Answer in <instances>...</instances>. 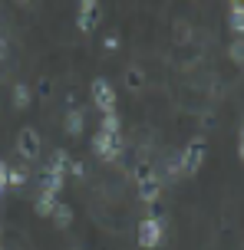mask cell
I'll return each mask as SVG.
<instances>
[{
  "instance_id": "6da1fadb",
  "label": "cell",
  "mask_w": 244,
  "mask_h": 250,
  "mask_svg": "<svg viewBox=\"0 0 244 250\" xmlns=\"http://www.w3.org/2000/svg\"><path fill=\"white\" fill-rule=\"evenodd\" d=\"M135 194H139V201H145V204H152V201H158V194H162V175L155 171L149 162H139L135 165Z\"/></svg>"
},
{
  "instance_id": "7a4b0ae2",
  "label": "cell",
  "mask_w": 244,
  "mask_h": 250,
  "mask_svg": "<svg viewBox=\"0 0 244 250\" xmlns=\"http://www.w3.org/2000/svg\"><path fill=\"white\" fill-rule=\"evenodd\" d=\"M205 158H208V142H205L201 135L192 138V142H188V145L178 151L181 175H198V171H201V165H205Z\"/></svg>"
},
{
  "instance_id": "3957f363",
  "label": "cell",
  "mask_w": 244,
  "mask_h": 250,
  "mask_svg": "<svg viewBox=\"0 0 244 250\" xmlns=\"http://www.w3.org/2000/svg\"><path fill=\"white\" fill-rule=\"evenodd\" d=\"M162 240H165V221L162 217H142L139 230H135V244L145 250H155L162 247Z\"/></svg>"
},
{
  "instance_id": "277c9868",
  "label": "cell",
  "mask_w": 244,
  "mask_h": 250,
  "mask_svg": "<svg viewBox=\"0 0 244 250\" xmlns=\"http://www.w3.org/2000/svg\"><path fill=\"white\" fill-rule=\"evenodd\" d=\"M92 105L99 109L103 115H109V112H116V86L106 79V76H96L92 79Z\"/></svg>"
},
{
  "instance_id": "5b68a950",
  "label": "cell",
  "mask_w": 244,
  "mask_h": 250,
  "mask_svg": "<svg viewBox=\"0 0 244 250\" xmlns=\"http://www.w3.org/2000/svg\"><path fill=\"white\" fill-rule=\"evenodd\" d=\"M40 151H43V138H40V132L30 128V125H23V128L17 132V155H20L23 162H37Z\"/></svg>"
},
{
  "instance_id": "8992f818",
  "label": "cell",
  "mask_w": 244,
  "mask_h": 250,
  "mask_svg": "<svg viewBox=\"0 0 244 250\" xmlns=\"http://www.w3.org/2000/svg\"><path fill=\"white\" fill-rule=\"evenodd\" d=\"M92 151H96L103 162H119V155H122V135L96 132V135H92Z\"/></svg>"
},
{
  "instance_id": "52a82bcc",
  "label": "cell",
  "mask_w": 244,
  "mask_h": 250,
  "mask_svg": "<svg viewBox=\"0 0 244 250\" xmlns=\"http://www.w3.org/2000/svg\"><path fill=\"white\" fill-rule=\"evenodd\" d=\"M99 17H103V7L96 3V0H79L76 7V26L83 33H92L96 26H99Z\"/></svg>"
},
{
  "instance_id": "ba28073f",
  "label": "cell",
  "mask_w": 244,
  "mask_h": 250,
  "mask_svg": "<svg viewBox=\"0 0 244 250\" xmlns=\"http://www.w3.org/2000/svg\"><path fill=\"white\" fill-rule=\"evenodd\" d=\"M69 165H73V158H69V151H66V148H56V151L50 155V165H46V171H43V175L66 178V171H69Z\"/></svg>"
},
{
  "instance_id": "9c48e42d",
  "label": "cell",
  "mask_w": 244,
  "mask_h": 250,
  "mask_svg": "<svg viewBox=\"0 0 244 250\" xmlns=\"http://www.w3.org/2000/svg\"><path fill=\"white\" fill-rule=\"evenodd\" d=\"M63 128H66V135H69V138L83 135V128H86V115H83V109H69L66 119H63Z\"/></svg>"
},
{
  "instance_id": "30bf717a",
  "label": "cell",
  "mask_w": 244,
  "mask_h": 250,
  "mask_svg": "<svg viewBox=\"0 0 244 250\" xmlns=\"http://www.w3.org/2000/svg\"><path fill=\"white\" fill-rule=\"evenodd\" d=\"M56 204H60V198H56V194H50V191H37V201H33V211H37L40 217H53V211H56Z\"/></svg>"
},
{
  "instance_id": "8fae6325",
  "label": "cell",
  "mask_w": 244,
  "mask_h": 250,
  "mask_svg": "<svg viewBox=\"0 0 244 250\" xmlns=\"http://www.w3.org/2000/svg\"><path fill=\"white\" fill-rule=\"evenodd\" d=\"M122 86H126L129 92L145 89V69H142V66H126V73H122Z\"/></svg>"
},
{
  "instance_id": "7c38bea8",
  "label": "cell",
  "mask_w": 244,
  "mask_h": 250,
  "mask_svg": "<svg viewBox=\"0 0 244 250\" xmlns=\"http://www.w3.org/2000/svg\"><path fill=\"white\" fill-rule=\"evenodd\" d=\"M228 26L234 30V37H244V0H234L228 7Z\"/></svg>"
},
{
  "instance_id": "4fadbf2b",
  "label": "cell",
  "mask_w": 244,
  "mask_h": 250,
  "mask_svg": "<svg viewBox=\"0 0 244 250\" xmlns=\"http://www.w3.org/2000/svg\"><path fill=\"white\" fill-rule=\"evenodd\" d=\"M53 221H56V227H60V230L73 227V208H69L66 201H60V204H56V211H53Z\"/></svg>"
},
{
  "instance_id": "5bb4252c",
  "label": "cell",
  "mask_w": 244,
  "mask_h": 250,
  "mask_svg": "<svg viewBox=\"0 0 244 250\" xmlns=\"http://www.w3.org/2000/svg\"><path fill=\"white\" fill-rule=\"evenodd\" d=\"M30 99H33V92L26 83H17L13 86V109H30Z\"/></svg>"
},
{
  "instance_id": "9a60e30c",
  "label": "cell",
  "mask_w": 244,
  "mask_h": 250,
  "mask_svg": "<svg viewBox=\"0 0 244 250\" xmlns=\"http://www.w3.org/2000/svg\"><path fill=\"white\" fill-rule=\"evenodd\" d=\"M99 132H109V135H122V122H119L116 112L103 115V122H99Z\"/></svg>"
},
{
  "instance_id": "2e32d148",
  "label": "cell",
  "mask_w": 244,
  "mask_h": 250,
  "mask_svg": "<svg viewBox=\"0 0 244 250\" xmlns=\"http://www.w3.org/2000/svg\"><path fill=\"white\" fill-rule=\"evenodd\" d=\"M228 56H231L234 62H244V37H234L231 46H228Z\"/></svg>"
},
{
  "instance_id": "e0dca14e",
  "label": "cell",
  "mask_w": 244,
  "mask_h": 250,
  "mask_svg": "<svg viewBox=\"0 0 244 250\" xmlns=\"http://www.w3.org/2000/svg\"><path fill=\"white\" fill-rule=\"evenodd\" d=\"M23 185H26L23 168H10V171H7V188H23Z\"/></svg>"
},
{
  "instance_id": "ac0fdd59",
  "label": "cell",
  "mask_w": 244,
  "mask_h": 250,
  "mask_svg": "<svg viewBox=\"0 0 244 250\" xmlns=\"http://www.w3.org/2000/svg\"><path fill=\"white\" fill-rule=\"evenodd\" d=\"M103 46L109 53H116L119 50V33H106V37H103Z\"/></svg>"
},
{
  "instance_id": "d6986e66",
  "label": "cell",
  "mask_w": 244,
  "mask_h": 250,
  "mask_svg": "<svg viewBox=\"0 0 244 250\" xmlns=\"http://www.w3.org/2000/svg\"><path fill=\"white\" fill-rule=\"evenodd\" d=\"M69 171H73L76 178H83V175H86V165H83V162H73V165H69Z\"/></svg>"
},
{
  "instance_id": "ffe728a7",
  "label": "cell",
  "mask_w": 244,
  "mask_h": 250,
  "mask_svg": "<svg viewBox=\"0 0 244 250\" xmlns=\"http://www.w3.org/2000/svg\"><path fill=\"white\" fill-rule=\"evenodd\" d=\"M7 171H10V168L0 162V194H3V188H7Z\"/></svg>"
},
{
  "instance_id": "44dd1931",
  "label": "cell",
  "mask_w": 244,
  "mask_h": 250,
  "mask_svg": "<svg viewBox=\"0 0 244 250\" xmlns=\"http://www.w3.org/2000/svg\"><path fill=\"white\" fill-rule=\"evenodd\" d=\"M175 37H178L181 43H185V40H192V30H185V26H178V30H175Z\"/></svg>"
},
{
  "instance_id": "7402d4cb",
  "label": "cell",
  "mask_w": 244,
  "mask_h": 250,
  "mask_svg": "<svg viewBox=\"0 0 244 250\" xmlns=\"http://www.w3.org/2000/svg\"><path fill=\"white\" fill-rule=\"evenodd\" d=\"M7 53H10V43H7V40L0 37V60H3V56H7Z\"/></svg>"
},
{
  "instance_id": "603a6c76",
  "label": "cell",
  "mask_w": 244,
  "mask_h": 250,
  "mask_svg": "<svg viewBox=\"0 0 244 250\" xmlns=\"http://www.w3.org/2000/svg\"><path fill=\"white\" fill-rule=\"evenodd\" d=\"M238 155H241V162H244V138L238 142Z\"/></svg>"
},
{
  "instance_id": "cb8c5ba5",
  "label": "cell",
  "mask_w": 244,
  "mask_h": 250,
  "mask_svg": "<svg viewBox=\"0 0 244 250\" xmlns=\"http://www.w3.org/2000/svg\"><path fill=\"white\" fill-rule=\"evenodd\" d=\"M241 138H244V115H241Z\"/></svg>"
},
{
  "instance_id": "d4e9b609",
  "label": "cell",
  "mask_w": 244,
  "mask_h": 250,
  "mask_svg": "<svg viewBox=\"0 0 244 250\" xmlns=\"http://www.w3.org/2000/svg\"><path fill=\"white\" fill-rule=\"evenodd\" d=\"M69 250H79V247H69Z\"/></svg>"
},
{
  "instance_id": "484cf974",
  "label": "cell",
  "mask_w": 244,
  "mask_h": 250,
  "mask_svg": "<svg viewBox=\"0 0 244 250\" xmlns=\"http://www.w3.org/2000/svg\"><path fill=\"white\" fill-rule=\"evenodd\" d=\"M0 250H3V247H0Z\"/></svg>"
}]
</instances>
